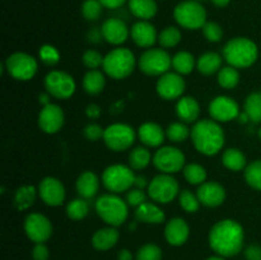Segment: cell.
I'll list each match as a JSON object with an SVG mask.
<instances>
[{
  "mask_svg": "<svg viewBox=\"0 0 261 260\" xmlns=\"http://www.w3.org/2000/svg\"><path fill=\"white\" fill-rule=\"evenodd\" d=\"M245 232L241 224L233 219H222L209 232V245L214 252L223 257L239 254L244 247Z\"/></svg>",
  "mask_w": 261,
  "mask_h": 260,
  "instance_id": "cell-1",
  "label": "cell"
},
{
  "mask_svg": "<svg viewBox=\"0 0 261 260\" xmlns=\"http://www.w3.org/2000/svg\"><path fill=\"white\" fill-rule=\"evenodd\" d=\"M191 140L198 152L214 155L223 148L224 133L221 125L214 120H199L191 129Z\"/></svg>",
  "mask_w": 261,
  "mask_h": 260,
  "instance_id": "cell-2",
  "label": "cell"
},
{
  "mask_svg": "<svg viewBox=\"0 0 261 260\" xmlns=\"http://www.w3.org/2000/svg\"><path fill=\"white\" fill-rule=\"evenodd\" d=\"M257 46L246 37L229 40L223 48V56L227 63L234 68H249L257 60Z\"/></svg>",
  "mask_w": 261,
  "mask_h": 260,
  "instance_id": "cell-3",
  "label": "cell"
},
{
  "mask_svg": "<svg viewBox=\"0 0 261 260\" xmlns=\"http://www.w3.org/2000/svg\"><path fill=\"white\" fill-rule=\"evenodd\" d=\"M129 204L115 194H105L96 200L94 208L99 218L112 227H119L129 216Z\"/></svg>",
  "mask_w": 261,
  "mask_h": 260,
  "instance_id": "cell-4",
  "label": "cell"
},
{
  "mask_svg": "<svg viewBox=\"0 0 261 260\" xmlns=\"http://www.w3.org/2000/svg\"><path fill=\"white\" fill-rule=\"evenodd\" d=\"M135 56L129 48L117 47L110 51L103 60V70L114 79L127 78L134 71Z\"/></svg>",
  "mask_w": 261,
  "mask_h": 260,
  "instance_id": "cell-5",
  "label": "cell"
},
{
  "mask_svg": "<svg viewBox=\"0 0 261 260\" xmlns=\"http://www.w3.org/2000/svg\"><path fill=\"white\" fill-rule=\"evenodd\" d=\"M176 22L186 30H199L206 23V12L203 5L195 0L180 3L173 12Z\"/></svg>",
  "mask_w": 261,
  "mask_h": 260,
  "instance_id": "cell-6",
  "label": "cell"
},
{
  "mask_svg": "<svg viewBox=\"0 0 261 260\" xmlns=\"http://www.w3.org/2000/svg\"><path fill=\"white\" fill-rule=\"evenodd\" d=\"M134 180L135 175L133 172V168L125 165L109 166L102 175V183L105 188L112 194L129 191L134 185Z\"/></svg>",
  "mask_w": 261,
  "mask_h": 260,
  "instance_id": "cell-7",
  "label": "cell"
},
{
  "mask_svg": "<svg viewBox=\"0 0 261 260\" xmlns=\"http://www.w3.org/2000/svg\"><path fill=\"white\" fill-rule=\"evenodd\" d=\"M139 69L147 75L157 76L168 73L172 66V58L163 48H148L140 55Z\"/></svg>",
  "mask_w": 261,
  "mask_h": 260,
  "instance_id": "cell-8",
  "label": "cell"
},
{
  "mask_svg": "<svg viewBox=\"0 0 261 260\" xmlns=\"http://www.w3.org/2000/svg\"><path fill=\"white\" fill-rule=\"evenodd\" d=\"M180 194L177 180L167 173H161L149 181L148 195L152 200L161 204H168Z\"/></svg>",
  "mask_w": 261,
  "mask_h": 260,
  "instance_id": "cell-9",
  "label": "cell"
},
{
  "mask_svg": "<svg viewBox=\"0 0 261 260\" xmlns=\"http://www.w3.org/2000/svg\"><path fill=\"white\" fill-rule=\"evenodd\" d=\"M103 142L114 152H121L126 150L134 144L135 132L130 125L127 124H112L105 129Z\"/></svg>",
  "mask_w": 261,
  "mask_h": 260,
  "instance_id": "cell-10",
  "label": "cell"
},
{
  "mask_svg": "<svg viewBox=\"0 0 261 260\" xmlns=\"http://www.w3.org/2000/svg\"><path fill=\"white\" fill-rule=\"evenodd\" d=\"M5 68L10 76L17 81H30L36 75L38 64L33 56L25 53H15L8 56Z\"/></svg>",
  "mask_w": 261,
  "mask_h": 260,
  "instance_id": "cell-11",
  "label": "cell"
},
{
  "mask_svg": "<svg viewBox=\"0 0 261 260\" xmlns=\"http://www.w3.org/2000/svg\"><path fill=\"white\" fill-rule=\"evenodd\" d=\"M45 88L48 94L59 99H66L75 92L76 84L73 76L65 71L53 70L45 76Z\"/></svg>",
  "mask_w": 261,
  "mask_h": 260,
  "instance_id": "cell-12",
  "label": "cell"
},
{
  "mask_svg": "<svg viewBox=\"0 0 261 260\" xmlns=\"http://www.w3.org/2000/svg\"><path fill=\"white\" fill-rule=\"evenodd\" d=\"M153 163L162 173L171 175V173H176L184 170L185 154L178 148L167 145V147L160 148L155 152L154 157H153Z\"/></svg>",
  "mask_w": 261,
  "mask_h": 260,
  "instance_id": "cell-13",
  "label": "cell"
},
{
  "mask_svg": "<svg viewBox=\"0 0 261 260\" xmlns=\"http://www.w3.org/2000/svg\"><path fill=\"white\" fill-rule=\"evenodd\" d=\"M24 232L31 241L35 244H42L53 235V224L43 214L31 213L24 219Z\"/></svg>",
  "mask_w": 261,
  "mask_h": 260,
  "instance_id": "cell-14",
  "label": "cell"
},
{
  "mask_svg": "<svg viewBox=\"0 0 261 260\" xmlns=\"http://www.w3.org/2000/svg\"><path fill=\"white\" fill-rule=\"evenodd\" d=\"M209 114L217 122H228L240 115L239 103L228 96H218L209 105Z\"/></svg>",
  "mask_w": 261,
  "mask_h": 260,
  "instance_id": "cell-15",
  "label": "cell"
},
{
  "mask_svg": "<svg viewBox=\"0 0 261 260\" xmlns=\"http://www.w3.org/2000/svg\"><path fill=\"white\" fill-rule=\"evenodd\" d=\"M158 94L163 99L172 101V99L181 98L184 91H185V81L178 73H166L160 76L157 82Z\"/></svg>",
  "mask_w": 261,
  "mask_h": 260,
  "instance_id": "cell-16",
  "label": "cell"
},
{
  "mask_svg": "<svg viewBox=\"0 0 261 260\" xmlns=\"http://www.w3.org/2000/svg\"><path fill=\"white\" fill-rule=\"evenodd\" d=\"M38 196L50 206H59L65 200V188L60 180L55 177H45L38 185Z\"/></svg>",
  "mask_w": 261,
  "mask_h": 260,
  "instance_id": "cell-17",
  "label": "cell"
},
{
  "mask_svg": "<svg viewBox=\"0 0 261 260\" xmlns=\"http://www.w3.org/2000/svg\"><path fill=\"white\" fill-rule=\"evenodd\" d=\"M64 111L60 106L55 103H48L42 107V110L38 114V126L46 134H55L63 127Z\"/></svg>",
  "mask_w": 261,
  "mask_h": 260,
  "instance_id": "cell-18",
  "label": "cell"
},
{
  "mask_svg": "<svg viewBox=\"0 0 261 260\" xmlns=\"http://www.w3.org/2000/svg\"><path fill=\"white\" fill-rule=\"evenodd\" d=\"M101 32L103 40L111 45H121L130 35L126 23L119 18H109L105 20L101 27Z\"/></svg>",
  "mask_w": 261,
  "mask_h": 260,
  "instance_id": "cell-19",
  "label": "cell"
},
{
  "mask_svg": "<svg viewBox=\"0 0 261 260\" xmlns=\"http://www.w3.org/2000/svg\"><path fill=\"white\" fill-rule=\"evenodd\" d=\"M196 195H198L200 204L209 206V208H214V206L221 205L224 201L226 190L221 184L208 181V183H204L199 186Z\"/></svg>",
  "mask_w": 261,
  "mask_h": 260,
  "instance_id": "cell-20",
  "label": "cell"
},
{
  "mask_svg": "<svg viewBox=\"0 0 261 260\" xmlns=\"http://www.w3.org/2000/svg\"><path fill=\"white\" fill-rule=\"evenodd\" d=\"M190 235V228L186 223L185 219L176 217V218L170 219L166 224L165 237L167 242L172 246H181L185 244Z\"/></svg>",
  "mask_w": 261,
  "mask_h": 260,
  "instance_id": "cell-21",
  "label": "cell"
},
{
  "mask_svg": "<svg viewBox=\"0 0 261 260\" xmlns=\"http://www.w3.org/2000/svg\"><path fill=\"white\" fill-rule=\"evenodd\" d=\"M130 36L139 47H152L157 41V31L147 20H139L130 28Z\"/></svg>",
  "mask_w": 261,
  "mask_h": 260,
  "instance_id": "cell-22",
  "label": "cell"
},
{
  "mask_svg": "<svg viewBox=\"0 0 261 260\" xmlns=\"http://www.w3.org/2000/svg\"><path fill=\"white\" fill-rule=\"evenodd\" d=\"M138 137L147 147H160L165 142L166 132L155 122H144L138 129Z\"/></svg>",
  "mask_w": 261,
  "mask_h": 260,
  "instance_id": "cell-23",
  "label": "cell"
},
{
  "mask_svg": "<svg viewBox=\"0 0 261 260\" xmlns=\"http://www.w3.org/2000/svg\"><path fill=\"white\" fill-rule=\"evenodd\" d=\"M76 191L83 199H92L97 195L99 190V178L92 171H86L76 178Z\"/></svg>",
  "mask_w": 261,
  "mask_h": 260,
  "instance_id": "cell-24",
  "label": "cell"
},
{
  "mask_svg": "<svg viewBox=\"0 0 261 260\" xmlns=\"http://www.w3.org/2000/svg\"><path fill=\"white\" fill-rule=\"evenodd\" d=\"M120 233L116 227H105V228L98 229L94 232L92 237V245L94 249L99 251H106V250L112 249L119 241Z\"/></svg>",
  "mask_w": 261,
  "mask_h": 260,
  "instance_id": "cell-25",
  "label": "cell"
},
{
  "mask_svg": "<svg viewBox=\"0 0 261 260\" xmlns=\"http://www.w3.org/2000/svg\"><path fill=\"white\" fill-rule=\"evenodd\" d=\"M176 114L182 122H196L200 106L193 97H181L176 103Z\"/></svg>",
  "mask_w": 261,
  "mask_h": 260,
  "instance_id": "cell-26",
  "label": "cell"
},
{
  "mask_svg": "<svg viewBox=\"0 0 261 260\" xmlns=\"http://www.w3.org/2000/svg\"><path fill=\"white\" fill-rule=\"evenodd\" d=\"M135 217L138 221L149 224H160L165 221V213L155 204L145 201L135 209Z\"/></svg>",
  "mask_w": 261,
  "mask_h": 260,
  "instance_id": "cell-27",
  "label": "cell"
},
{
  "mask_svg": "<svg viewBox=\"0 0 261 260\" xmlns=\"http://www.w3.org/2000/svg\"><path fill=\"white\" fill-rule=\"evenodd\" d=\"M129 9L137 18L148 20L157 14L155 0H129Z\"/></svg>",
  "mask_w": 261,
  "mask_h": 260,
  "instance_id": "cell-28",
  "label": "cell"
},
{
  "mask_svg": "<svg viewBox=\"0 0 261 260\" xmlns=\"http://www.w3.org/2000/svg\"><path fill=\"white\" fill-rule=\"evenodd\" d=\"M38 190H36L35 186L32 185H24L20 186L15 190L14 194V206L18 211H25V209L31 208L35 204L36 198H37Z\"/></svg>",
  "mask_w": 261,
  "mask_h": 260,
  "instance_id": "cell-29",
  "label": "cell"
},
{
  "mask_svg": "<svg viewBox=\"0 0 261 260\" xmlns=\"http://www.w3.org/2000/svg\"><path fill=\"white\" fill-rule=\"evenodd\" d=\"M222 56L217 53H205L198 59L196 66L198 70L204 75H212L222 69Z\"/></svg>",
  "mask_w": 261,
  "mask_h": 260,
  "instance_id": "cell-30",
  "label": "cell"
},
{
  "mask_svg": "<svg viewBox=\"0 0 261 260\" xmlns=\"http://www.w3.org/2000/svg\"><path fill=\"white\" fill-rule=\"evenodd\" d=\"M105 84H106V79H105L103 73L99 71L98 69L89 70L83 78L84 91L88 94H92V96L101 93L105 88Z\"/></svg>",
  "mask_w": 261,
  "mask_h": 260,
  "instance_id": "cell-31",
  "label": "cell"
},
{
  "mask_svg": "<svg viewBox=\"0 0 261 260\" xmlns=\"http://www.w3.org/2000/svg\"><path fill=\"white\" fill-rule=\"evenodd\" d=\"M222 162L228 170L241 171L246 167V157L237 148H228L222 155Z\"/></svg>",
  "mask_w": 261,
  "mask_h": 260,
  "instance_id": "cell-32",
  "label": "cell"
},
{
  "mask_svg": "<svg viewBox=\"0 0 261 260\" xmlns=\"http://www.w3.org/2000/svg\"><path fill=\"white\" fill-rule=\"evenodd\" d=\"M195 59L188 51H180L172 58V68L180 75H188L194 70Z\"/></svg>",
  "mask_w": 261,
  "mask_h": 260,
  "instance_id": "cell-33",
  "label": "cell"
},
{
  "mask_svg": "<svg viewBox=\"0 0 261 260\" xmlns=\"http://www.w3.org/2000/svg\"><path fill=\"white\" fill-rule=\"evenodd\" d=\"M150 160H152V154L144 147L134 148L129 154V165L133 170H143L149 165Z\"/></svg>",
  "mask_w": 261,
  "mask_h": 260,
  "instance_id": "cell-34",
  "label": "cell"
},
{
  "mask_svg": "<svg viewBox=\"0 0 261 260\" xmlns=\"http://www.w3.org/2000/svg\"><path fill=\"white\" fill-rule=\"evenodd\" d=\"M89 212V204L87 199L78 198L71 200L70 203L66 205V214L73 221H81V219L86 218L87 214Z\"/></svg>",
  "mask_w": 261,
  "mask_h": 260,
  "instance_id": "cell-35",
  "label": "cell"
},
{
  "mask_svg": "<svg viewBox=\"0 0 261 260\" xmlns=\"http://www.w3.org/2000/svg\"><path fill=\"white\" fill-rule=\"evenodd\" d=\"M245 112L254 122H261V92H254L245 101Z\"/></svg>",
  "mask_w": 261,
  "mask_h": 260,
  "instance_id": "cell-36",
  "label": "cell"
},
{
  "mask_svg": "<svg viewBox=\"0 0 261 260\" xmlns=\"http://www.w3.org/2000/svg\"><path fill=\"white\" fill-rule=\"evenodd\" d=\"M184 176L191 185H201L206 180V170L198 163H190L184 167Z\"/></svg>",
  "mask_w": 261,
  "mask_h": 260,
  "instance_id": "cell-37",
  "label": "cell"
},
{
  "mask_svg": "<svg viewBox=\"0 0 261 260\" xmlns=\"http://www.w3.org/2000/svg\"><path fill=\"white\" fill-rule=\"evenodd\" d=\"M240 73L234 66H224L218 73V83L222 88L232 89L239 84Z\"/></svg>",
  "mask_w": 261,
  "mask_h": 260,
  "instance_id": "cell-38",
  "label": "cell"
},
{
  "mask_svg": "<svg viewBox=\"0 0 261 260\" xmlns=\"http://www.w3.org/2000/svg\"><path fill=\"white\" fill-rule=\"evenodd\" d=\"M191 135V130L184 122H172L166 129V137L173 143H181Z\"/></svg>",
  "mask_w": 261,
  "mask_h": 260,
  "instance_id": "cell-39",
  "label": "cell"
},
{
  "mask_svg": "<svg viewBox=\"0 0 261 260\" xmlns=\"http://www.w3.org/2000/svg\"><path fill=\"white\" fill-rule=\"evenodd\" d=\"M245 180L251 188L261 190V160L254 161L245 168Z\"/></svg>",
  "mask_w": 261,
  "mask_h": 260,
  "instance_id": "cell-40",
  "label": "cell"
},
{
  "mask_svg": "<svg viewBox=\"0 0 261 260\" xmlns=\"http://www.w3.org/2000/svg\"><path fill=\"white\" fill-rule=\"evenodd\" d=\"M178 203L180 206L188 213H195L200 208V201H199L198 195L191 193L190 190H182L178 194Z\"/></svg>",
  "mask_w": 261,
  "mask_h": 260,
  "instance_id": "cell-41",
  "label": "cell"
},
{
  "mask_svg": "<svg viewBox=\"0 0 261 260\" xmlns=\"http://www.w3.org/2000/svg\"><path fill=\"white\" fill-rule=\"evenodd\" d=\"M158 41H160L162 47H175V46L181 41L180 30L176 27H172V25L165 28V30L160 33V36H158Z\"/></svg>",
  "mask_w": 261,
  "mask_h": 260,
  "instance_id": "cell-42",
  "label": "cell"
},
{
  "mask_svg": "<svg viewBox=\"0 0 261 260\" xmlns=\"http://www.w3.org/2000/svg\"><path fill=\"white\" fill-rule=\"evenodd\" d=\"M102 8L103 5L99 3V0H86L82 5V14L87 20H97L101 17Z\"/></svg>",
  "mask_w": 261,
  "mask_h": 260,
  "instance_id": "cell-43",
  "label": "cell"
},
{
  "mask_svg": "<svg viewBox=\"0 0 261 260\" xmlns=\"http://www.w3.org/2000/svg\"><path fill=\"white\" fill-rule=\"evenodd\" d=\"M137 260H162V250L155 244H145L137 251Z\"/></svg>",
  "mask_w": 261,
  "mask_h": 260,
  "instance_id": "cell-44",
  "label": "cell"
},
{
  "mask_svg": "<svg viewBox=\"0 0 261 260\" xmlns=\"http://www.w3.org/2000/svg\"><path fill=\"white\" fill-rule=\"evenodd\" d=\"M38 55H40L41 61L48 66L56 65L59 63V60H60V53L58 51V48L51 45H43L40 48Z\"/></svg>",
  "mask_w": 261,
  "mask_h": 260,
  "instance_id": "cell-45",
  "label": "cell"
},
{
  "mask_svg": "<svg viewBox=\"0 0 261 260\" xmlns=\"http://www.w3.org/2000/svg\"><path fill=\"white\" fill-rule=\"evenodd\" d=\"M203 35L209 42H219L223 37V30L221 25L216 22H206L203 25Z\"/></svg>",
  "mask_w": 261,
  "mask_h": 260,
  "instance_id": "cell-46",
  "label": "cell"
},
{
  "mask_svg": "<svg viewBox=\"0 0 261 260\" xmlns=\"http://www.w3.org/2000/svg\"><path fill=\"white\" fill-rule=\"evenodd\" d=\"M83 64L89 68V70H94V69H98L99 66H103V60L105 56H102L98 51L96 50H87L83 54Z\"/></svg>",
  "mask_w": 261,
  "mask_h": 260,
  "instance_id": "cell-47",
  "label": "cell"
},
{
  "mask_svg": "<svg viewBox=\"0 0 261 260\" xmlns=\"http://www.w3.org/2000/svg\"><path fill=\"white\" fill-rule=\"evenodd\" d=\"M147 201V195H145L144 190L142 189H130L126 194V203L130 206H135L138 208L139 205H142L143 203Z\"/></svg>",
  "mask_w": 261,
  "mask_h": 260,
  "instance_id": "cell-48",
  "label": "cell"
},
{
  "mask_svg": "<svg viewBox=\"0 0 261 260\" xmlns=\"http://www.w3.org/2000/svg\"><path fill=\"white\" fill-rule=\"evenodd\" d=\"M83 134L88 140L96 142V140H99L101 138H103L105 129H102V127L97 124H88L84 127Z\"/></svg>",
  "mask_w": 261,
  "mask_h": 260,
  "instance_id": "cell-49",
  "label": "cell"
},
{
  "mask_svg": "<svg viewBox=\"0 0 261 260\" xmlns=\"http://www.w3.org/2000/svg\"><path fill=\"white\" fill-rule=\"evenodd\" d=\"M48 256H50V251L43 242L35 245L32 250L33 260H48Z\"/></svg>",
  "mask_w": 261,
  "mask_h": 260,
  "instance_id": "cell-50",
  "label": "cell"
},
{
  "mask_svg": "<svg viewBox=\"0 0 261 260\" xmlns=\"http://www.w3.org/2000/svg\"><path fill=\"white\" fill-rule=\"evenodd\" d=\"M245 256H246V260H261V246L250 245L245 250Z\"/></svg>",
  "mask_w": 261,
  "mask_h": 260,
  "instance_id": "cell-51",
  "label": "cell"
},
{
  "mask_svg": "<svg viewBox=\"0 0 261 260\" xmlns=\"http://www.w3.org/2000/svg\"><path fill=\"white\" fill-rule=\"evenodd\" d=\"M86 114L89 119H98L101 116V107L94 103L88 105L86 109Z\"/></svg>",
  "mask_w": 261,
  "mask_h": 260,
  "instance_id": "cell-52",
  "label": "cell"
},
{
  "mask_svg": "<svg viewBox=\"0 0 261 260\" xmlns=\"http://www.w3.org/2000/svg\"><path fill=\"white\" fill-rule=\"evenodd\" d=\"M127 0H99L103 8H109V9H117V8L122 7Z\"/></svg>",
  "mask_w": 261,
  "mask_h": 260,
  "instance_id": "cell-53",
  "label": "cell"
},
{
  "mask_svg": "<svg viewBox=\"0 0 261 260\" xmlns=\"http://www.w3.org/2000/svg\"><path fill=\"white\" fill-rule=\"evenodd\" d=\"M103 38V36H102V32L101 30H97V28H93L92 31H89L88 33V41L92 43H98L99 41Z\"/></svg>",
  "mask_w": 261,
  "mask_h": 260,
  "instance_id": "cell-54",
  "label": "cell"
},
{
  "mask_svg": "<svg viewBox=\"0 0 261 260\" xmlns=\"http://www.w3.org/2000/svg\"><path fill=\"white\" fill-rule=\"evenodd\" d=\"M148 185H149V183H148L147 177H144V176L139 175V176H135V180H134V186L137 189H142V190H144L145 188L148 189Z\"/></svg>",
  "mask_w": 261,
  "mask_h": 260,
  "instance_id": "cell-55",
  "label": "cell"
},
{
  "mask_svg": "<svg viewBox=\"0 0 261 260\" xmlns=\"http://www.w3.org/2000/svg\"><path fill=\"white\" fill-rule=\"evenodd\" d=\"M117 260H133L132 251L127 249H121L117 254Z\"/></svg>",
  "mask_w": 261,
  "mask_h": 260,
  "instance_id": "cell-56",
  "label": "cell"
},
{
  "mask_svg": "<svg viewBox=\"0 0 261 260\" xmlns=\"http://www.w3.org/2000/svg\"><path fill=\"white\" fill-rule=\"evenodd\" d=\"M212 2H213V4L217 5V7L223 8V7H227V5L229 4V2H231V0H212Z\"/></svg>",
  "mask_w": 261,
  "mask_h": 260,
  "instance_id": "cell-57",
  "label": "cell"
},
{
  "mask_svg": "<svg viewBox=\"0 0 261 260\" xmlns=\"http://www.w3.org/2000/svg\"><path fill=\"white\" fill-rule=\"evenodd\" d=\"M237 119L240 120V122H247L250 120V117L247 116V114L246 112H240V115H239V117H237Z\"/></svg>",
  "mask_w": 261,
  "mask_h": 260,
  "instance_id": "cell-58",
  "label": "cell"
},
{
  "mask_svg": "<svg viewBox=\"0 0 261 260\" xmlns=\"http://www.w3.org/2000/svg\"><path fill=\"white\" fill-rule=\"evenodd\" d=\"M40 102H42L43 106H46V105L50 103V102H48V94H41V96H40Z\"/></svg>",
  "mask_w": 261,
  "mask_h": 260,
  "instance_id": "cell-59",
  "label": "cell"
},
{
  "mask_svg": "<svg viewBox=\"0 0 261 260\" xmlns=\"http://www.w3.org/2000/svg\"><path fill=\"white\" fill-rule=\"evenodd\" d=\"M206 260H226L224 259L223 256H219V255H217V256H211V257H208V259Z\"/></svg>",
  "mask_w": 261,
  "mask_h": 260,
  "instance_id": "cell-60",
  "label": "cell"
},
{
  "mask_svg": "<svg viewBox=\"0 0 261 260\" xmlns=\"http://www.w3.org/2000/svg\"><path fill=\"white\" fill-rule=\"evenodd\" d=\"M257 135H259V138L261 139V127L259 129V132H257Z\"/></svg>",
  "mask_w": 261,
  "mask_h": 260,
  "instance_id": "cell-61",
  "label": "cell"
},
{
  "mask_svg": "<svg viewBox=\"0 0 261 260\" xmlns=\"http://www.w3.org/2000/svg\"><path fill=\"white\" fill-rule=\"evenodd\" d=\"M195 2H201V0H195Z\"/></svg>",
  "mask_w": 261,
  "mask_h": 260,
  "instance_id": "cell-62",
  "label": "cell"
}]
</instances>
